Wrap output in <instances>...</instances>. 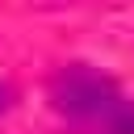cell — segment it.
<instances>
[{
	"mask_svg": "<svg viewBox=\"0 0 134 134\" xmlns=\"http://www.w3.org/2000/svg\"><path fill=\"white\" fill-rule=\"evenodd\" d=\"M50 109L80 134H134V100L113 75L88 63H67L50 75Z\"/></svg>",
	"mask_w": 134,
	"mask_h": 134,
	"instance_id": "cell-1",
	"label": "cell"
},
{
	"mask_svg": "<svg viewBox=\"0 0 134 134\" xmlns=\"http://www.w3.org/2000/svg\"><path fill=\"white\" fill-rule=\"evenodd\" d=\"M13 100H17V92H13L8 84H0V113H8V109H13Z\"/></svg>",
	"mask_w": 134,
	"mask_h": 134,
	"instance_id": "cell-2",
	"label": "cell"
}]
</instances>
